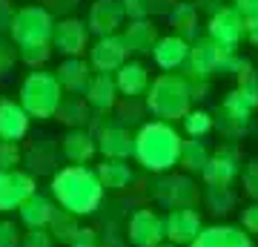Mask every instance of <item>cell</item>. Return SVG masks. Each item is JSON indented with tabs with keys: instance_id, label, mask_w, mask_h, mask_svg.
<instances>
[{
	"instance_id": "cell-1",
	"label": "cell",
	"mask_w": 258,
	"mask_h": 247,
	"mask_svg": "<svg viewBox=\"0 0 258 247\" xmlns=\"http://www.w3.org/2000/svg\"><path fill=\"white\" fill-rule=\"evenodd\" d=\"M52 195L60 210L72 216H92L103 199V184L98 173L86 167H66L52 178Z\"/></svg>"
},
{
	"instance_id": "cell-2",
	"label": "cell",
	"mask_w": 258,
	"mask_h": 247,
	"mask_svg": "<svg viewBox=\"0 0 258 247\" xmlns=\"http://www.w3.org/2000/svg\"><path fill=\"white\" fill-rule=\"evenodd\" d=\"M181 138L172 127H166V124H149V127L141 129L138 141H135V156L138 161L147 170H166V167H172L181 156Z\"/></svg>"
},
{
	"instance_id": "cell-3",
	"label": "cell",
	"mask_w": 258,
	"mask_h": 247,
	"mask_svg": "<svg viewBox=\"0 0 258 247\" xmlns=\"http://www.w3.org/2000/svg\"><path fill=\"white\" fill-rule=\"evenodd\" d=\"M189 86H186L184 78H175V75H164L158 78L152 92H149V110L155 112L158 118H178L184 115L186 107H189Z\"/></svg>"
},
{
	"instance_id": "cell-4",
	"label": "cell",
	"mask_w": 258,
	"mask_h": 247,
	"mask_svg": "<svg viewBox=\"0 0 258 247\" xmlns=\"http://www.w3.org/2000/svg\"><path fill=\"white\" fill-rule=\"evenodd\" d=\"M23 104H26V110L32 115L46 118V115L57 112V107H60V89H57V83L49 75H32L23 83Z\"/></svg>"
},
{
	"instance_id": "cell-5",
	"label": "cell",
	"mask_w": 258,
	"mask_h": 247,
	"mask_svg": "<svg viewBox=\"0 0 258 247\" xmlns=\"http://www.w3.org/2000/svg\"><path fill=\"white\" fill-rule=\"evenodd\" d=\"M29 195H35V178L20 170H0V213L20 210Z\"/></svg>"
},
{
	"instance_id": "cell-6",
	"label": "cell",
	"mask_w": 258,
	"mask_h": 247,
	"mask_svg": "<svg viewBox=\"0 0 258 247\" xmlns=\"http://www.w3.org/2000/svg\"><path fill=\"white\" fill-rule=\"evenodd\" d=\"M210 37L227 52H235L238 43L244 40V18L232 6H224L212 15L210 20Z\"/></svg>"
},
{
	"instance_id": "cell-7",
	"label": "cell",
	"mask_w": 258,
	"mask_h": 247,
	"mask_svg": "<svg viewBox=\"0 0 258 247\" xmlns=\"http://www.w3.org/2000/svg\"><path fill=\"white\" fill-rule=\"evenodd\" d=\"M164 236H166L164 221L152 210H138L129 221V241L135 247H158Z\"/></svg>"
},
{
	"instance_id": "cell-8",
	"label": "cell",
	"mask_w": 258,
	"mask_h": 247,
	"mask_svg": "<svg viewBox=\"0 0 258 247\" xmlns=\"http://www.w3.org/2000/svg\"><path fill=\"white\" fill-rule=\"evenodd\" d=\"M227 58V49L218 46L212 37H204L189 49V64H192V75L198 78H210L212 72H221V64Z\"/></svg>"
},
{
	"instance_id": "cell-9",
	"label": "cell",
	"mask_w": 258,
	"mask_h": 247,
	"mask_svg": "<svg viewBox=\"0 0 258 247\" xmlns=\"http://www.w3.org/2000/svg\"><path fill=\"white\" fill-rule=\"evenodd\" d=\"M55 210L57 207L52 204V199L35 192V195H29L26 202H23V207H20L18 213H20V221H23L29 230H40V227H49V221H52Z\"/></svg>"
},
{
	"instance_id": "cell-10",
	"label": "cell",
	"mask_w": 258,
	"mask_h": 247,
	"mask_svg": "<svg viewBox=\"0 0 258 247\" xmlns=\"http://www.w3.org/2000/svg\"><path fill=\"white\" fill-rule=\"evenodd\" d=\"M152 52H155V61L161 69H175V66L189 61V46H186V40L184 37H175V35L158 40V46Z\"/></svg>"
},
{
	"instance_id": "cell-11",
	"label": "cell",
	"mask_w": 258,
	"mask_h": 247,
	"mask_svg": "<svg viewBox=\"0 0 258 247\" xmlns=\"http://www.w3.org/2000/svg\"><path fill=\"white\" fill-rule=\"evenodd\" d=\"M166 236L172 238L175 244H184V241H192L195 233H198V219H195L192 210H172V216L166 219Z\"/></svg>"
},
{
	"instance_id": "cell-12",
	"label": "cell",
	"mask_w": 258,
	"mask_h": 247,
	"mask_svg": "<svg viewBox=\"0 0 258 247\" xmlns=\"http://www.w3.org/2000/svg\"><path fill=\"white\" fill-rule=\"evenodd\" d=\"M29 127V118L26 112L15 107V104H0V138L3 141H18Z\"/></svg>"
},
{
	"instance_id": "cell-13",
	"label": "cell",
	"mask_w": 258,
	"mask_h": 247,
	"mask_svg": "<svg viewBox=\"0 0 258 247\" xmlns=\"http://www.w3.org/2000/svg\"><path fill=\"white\" fill-rule=\"evenodd\" d=\"M135 150V144H132V138H129V132H123V129L118 127H109V129H103V135H101V153L106 158H126L129 153Z\"/></svg>"
},
{
	"instance_id": "cell-14",
	"label": "cell",
	"mask_w": 258,
	"mask_h": 247,
	"mask_svg": "<svg viewBox=\"0 0 258 247\" xmlns=\"http://www.w3.org/2000/svg\"><path fill=\"white\" fill-rule=\"evenodd\" d=\"M98 178H101V184L106 190H123L132 181V170L123 161H118V158H109V161H103L98 167Z\"/></svg>"
},
{
	"instance_id": "cell-15",
	"label": "cell",
	"mask_w": 258,
	"mask_h": 247,
	"mask_svg": "<svg viewBox=\"0 0 258 247\" xmlns=\"http://www.w3.org/2000/svg\"><path fill=\"white\" fill-rule=\"evenodd\" d=\"M126 43H120V40H115V37H109V40H101L98 43V49H95V66L98 69H103V72H109V69H115V66L123 64V55H126V49H123Z\"/></svg>"
},
{
	"instance_id": "cell-16",
	"label": "cell",
	"mask_w": 258,
	"mask_h": 247,
	"mask_svg": "<svg viewBox=\"0 0 258 247\" xmlns=\"http://www.w3.org/2000/svg\"><path fill=\"white\" fill-rule=\"evenodd\" d=\"M63 153L69 161H75V167H81L83 161H89L95 153V144L92 138L86 135V132H69L63 141Z\"/></svg>"
},
{
	"instance_id": "cell-17",
	"label": "cell",
	"mask_w": 258,
	"mask_h": 247,
	"mask_svg": "<svg viewBox=\"0 0 258 247\" xmlns=\"http://www.w3.org/2000/svg\"><path fill=\"white\" fill-rule=\"evenodd\" d=\"M147 83H149V78H147V69H144V66H138V64L120 66L118 86L126 92L129 98H132V95H141V92L147 89Z\"/></svg>"
},
{
	"instance_id": "cell-18",
	"label": "cell",
	"mask_w": 258,
	"mask_h": 247,
	"mask_svg": "<svg viewBox=\"0 0 258 247\" xmlns=\"http://www.w3.org/2000/svg\"><path fill=\"white\" fill-rule=\"evenodd\" d=\"M78 216H72V213H66V210H55V216H52V221H49V233H52V238H55V241H66V244H69V241H72L75 238V233H78Z\"/></svg>"
},
{
	"instance_id": "cell-19",
	"label": "cell",
	"mask_w": 258,
	"mask_h": 247,
	"mask_svg": "<svg viewBox=\"0 0 258 247\" xmlns=\"http://www.w3.org/2000/svg\"><path fill=\"white\" fill-rule=\"evenodd\" d=\"M89 101L98 107V110H109L115 104V81L106 78V72L98 75L92 83H89Z\"/></svg>"
},
{
	"instance_id": "cell-20",
	"label": "cell",
	"mask_w": 258,
	"mask_h": 247,
	"mask_svg": "<svg viewBox=\"0 0 258 247\" xmlns=\"http://www.w3.org/2000/svg\"><path fill=\"white\" fill-rule=\"evenodd\" d=\"M232 175H235V164H232L227 156L212 158V161H207V167H204V178H207L212 187H224Z\"/></svg>"
},
{
	"instance_id": "cell-21",
	"label": "cell",
	"mask_w": 258,
	"mask_h": 247,
	"mask_svg": "<svg viewBox=\"0 0 258 247\" xmlns=\"http://www.w3.org/2000/svg\"><path fill=\"white\" fill-rule=\"evenodd\" d=\"M152 40H155V29L149 23H135L126 32V46L132 52H152Z\"/></svg>"
},
{
	"instance_id": "cell-22",
	"label": "cell",
	"mask_w": 258,
	"mask_h": 247,
	"mask_svg": "<svg viewBox=\"0 0 258 247\" xmlns=\"http://www.w3.org/2000/svg\"><path fill=\"white\" fill-rule=\"evenodd\" d=\"M178 161L186 167V170H201L207 167V150H204V144H198V141H186V144H181V156H178Z\"/></svg>"
},
{
	"instance_id": "cell-23",
	"label": "cell",
	"mask_w": 258,
	"mask_h": 247,
	"mask_svg": "<svg viewBox=\"0 0 258 247\" xmlns=\"http://www.w3.org/2000/svg\"><path fill=\"white\" fill-rule=\"evenodd\" d=\"M86 78H89L86 64H66L63 69H60V81H63V86H69V89H81L83 83H86Z\"/></svg>"
},
{
	"instance_id": "cell-24",
	"label": "cell",
	"mask_w": 258,
	"mask_h": 247,
	"mask_svg": "<svg viewBox=\"0 0 258 247\" xmlns=\"http://www.w3.org/2000/svg\"><path fill=\"white\" fill-rule=\"evenodd\" d=\"M184 127L189 135H204V132H210L212 129V118H210V112H186V118H184Z\"/></svg>"
},
{
	"instance_id": "cell-25",
	"label": "cell",
	"mask_w": 258,
	"mask_h": 247,
	"mask_svg": "<svg viewBox=\"0 0 258 247\" xmlns=\"http://www.w3.org/2000/svg\"><path fill=\"white\" fill-rule=\"evenodd\" d=\"M172 23H175L181 32H189V29L195 26V6L192 3H181V6H175V12H172Z\"/></svg>"
},
{
	"instance_id": "cell-26",
	"label": "cell",
	"mask_w": 258,
	"mask_h": 247,
	"mask_svg": "<svg viewBox=\"0 0 258 247\" xmlns=\"http://www.w3.org/2000/svg\"><path fill=\"white\" fill-rule=\"evenodd\" d=\"M23 236H20V227L15 221L0 219V247H20Z\"/></svg>"
},
{
	"instance_id": "cell-27",
	"label": "cell",
	"mask_w": 258,
	"mask_h": 247,
	"mask_svg": "<svg viewBox=\"0 0 258 247\" xmlns=\"http://www.w3.org/2000/svg\"><path fill=\"white\" fill-rule=\"evenodd\" d=\"M20 244L23 247H55V238H52V233L46 227H40V230H29Z\"/></svg>"
},
{
	"instance_id": "cell-28",
	"label": "cell",
	"mask_w": 258,
	"mask_h": 247,
	"mask_svg": "<svg viewBox=\"0 0 258 247\" xmlns=\"http://www.w3.org/2000/svg\"><path fill=\"white\" fill-rule=\"evenodd\" d=\"M18 161H20L18 144L15 141H0V170H15Z\"/></svg>"
},
{
	"instance_id": "cell-29",
	"label": "cell",
	"mask_w": 258,
	"mask_h": 247,
	"mask_svg": "<svg viewBox=\"0 0 258 247\" xmlns=\"http://www.w3.org/2000/svg\"><path fill=\"white\" fill-rule=\"evenodd\" d=\"M232 3H235L232 9L238 12L244 20H247V18H258V0H232Z\"/></svg>"
},
{
	"instance_id": "cell-30",
	"label": "cell",
	"mask_w": 258,
	"mask_h": 247,
	"mask_svg": "<svg viewBox=\"0 0 258 247\" xmlns=\"http://www.w3.org/2000/svg\"><path fill=\"white\" fill-rule=\"evenodd\" d=\"M72 247H98V238H95V230H78L75 238L69 241Z\"/></svg>"
},
{
	"instance_id": "cell-31",
	"label": "cell",
	"mask_w": 258,
	"mask_h": 247,
	"mask_svg": "<svg viewBox=\"0 0 258 247\" xmlns=\"http://www.w3.org/2000/svg\"><path fill=\"white\" fill-rule=\"evenodd\" d=\"M244 37L252 46H258V18H247L244 20Z\"/></svg>"
}]
</instances>
